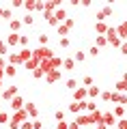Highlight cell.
Returning <instances> with one entry per match:
<instances>
[{
    "label": "cell",
    "instance_id": "6da1fadb",
    "mask_svg": "<svg viewBox=\"0 0 127 129\" xmlns=\"http://www.w3.org/2000/svg\"><path fill=\"white\" fill-rule=\"evenodd\" d=\"M106 37H108V43H110V45H118V43H121V39H118V35H116V28H108Z\"/></svg>",
    "mask_w": 127,
    "mask_h": 129
},
{
    "label": "cell",
    "instance_id": "7a4b0ae2",
    "mask_svg": "<svg viewBox=\"0 0 127 129\" xmlns=\"http://www.w3.org/2000/svg\"><path fill=\"white\" fill-rule=\"evenodd\" d=\"M69 110H71L73 114H82V110H86V101H73V103H69Z\"/></svg>",
    "mask_w": 127,
    "mask_h": 129
},
{
    "label": "cell",
    "instance_id": "3957f363",
    "mask_svg": "<svg viewBox=\"0 0 127 129\" xmlns=\"http://www.w3.org/2000/svg\"><path fill=\"white\" fill-rule=\"evenodd\" d=\"M75 125H78V127H82V125H93L91 114H78L75 116Z\"/></svg>",
    "mask_w": 127,
    "mask_h": 129
},
{
    "label": "cell",
    "instance_id": "277c9868",
    "mask_svg": "<svg viewBox=\"0 0 127 129\" xmlns=\"http://www.w3.org/2000/svg\"><path fill=\"white\" fill-rule=\"evenodd\" d=\"M86 95H88L86 88H75V90H73V101H82Z\"/></svg>",
    "mask_w": 127,
    "mask_h": 129
},
{
    "label": "cell",
    "instance_id": "5b68a950",
    "mask_svg": "<svg viewBox=\"0 0 127 129\" xmlns=\"http://www.w3.org/2000/svg\"><path fill=\"white\" fill-rule=\"evenodd\" d=\"M114 118H116V116H114V112H106V114H104V125H106V127L114 125V123H116Z\"/></svg>",
    "mask_w": 127,
    "mask_h": 129
},
{
    "label": "cell",
    "instance_id": "8992f818",
    "mask_svg": "<svg viewBox=\"0 0 127 129\" xmlns=\"http://www.w3.org/2000/svg\"><path fill=\"white\" fill-rule=\"evenodd\" d=\"M11 108H13V110H22L24 108V101H22V97H13V99H11Z\"/></svg>",
    "mask_w": 127,
    "mask_h": 129
},
{
    "label": "cell",
    "instance_id": "52a82bcc",
    "mask_svg": "<svg viewBox=\"0 0 127 129\" xmlns=\"http://www.w3.org/2000/svg\"><path fill=\"white\" fill-rule=\"evenodd\" d=\"M19 39L22 37H19L17 32H11L9 37H7V45H15V43H19Z\"/></svg>",
    "mask_w": 127,
    "mask_h": 129
},
{
    "label": "cell",
    "instance_id": "ba28073f",
    "mask_svg": "<svg viewBox=\"0 0 127 129\" xmlns=\"http://www.w3.org/2000/svg\"><path fill=\"white\" fill-rule=\"evenodd\" d=\"M116 35H118V39H121V37L127 39V24H125V22H123L121 26H116Z\"/></svg>",
    "mask_w": 127,
    "mask_h": 129
},
{
    "label": "cell",
    "instance_id": "9c48e42d",
    "mask_svg": "<svg viewBox=\"0 0 127 129\" xmlns=\"http://www.w3.org/2000/svg\"><path fill=\"white\" fill-rule=\"evenodd\" d=\"M116 92H127V78H123L121 82H116Z\"/></svg>",
    "mask_w": 127,
    "mask_h": 129
},
{
    "label": "cell",
    "instance_id": "30bf717a",
    "mask_svg": "<svg viewBox=\"0 0 127 129\" xmlns=\"http://www.w3.org/2000/svg\"><path fill=\"white\" fill-rule=\"evenodd\" d=\"M95 43H97V47H104V45H108V37H106V35H97Z\"/></svg>",
    "mask_w": 127,
    "mask_h": 129
},
{
    "label": "cell",
    "instance_id": "8fae6325",
    "mask_svg": "<svg viewBox=\"0 0 127 129\" xmlns=\"http://www.w3.org/2000/svg\"><path fill=\"white\" fill-rule=\"evenodd\" d=\"M54 17H56V22H65V19H67V17H69V15H67V13H65V11H63V9H56V13H54Z\"/></svg>",
    "mask_w": 127,
    "mask_h": 129
},
{
    "label": "cell",
    "instance_id": "7c38bea8",
    "mask_svg": "<svg viewBox=\"0 0 127 129\" xmlns=\"http://www.w3.org/2000/svg\"><path fill=\"white\" fill-rule=\"evenodd\" d=\"M95 30H97V35H106V32H108V26H106L104 22H97L95 24Z\"/></svg>",
    "mask_w": 127,
    "mask_h": 129
},
{
    "label": "cell",
    "instance_id": "4fadbf2b",
    "mask_svg": "<svg viewBox=\"0 0 127 129\" xmlns=\"http://www.w3.org/2000/svg\"><path fill=\"white\" fill-rule=\"evenodd\" d=\"M15 92H17V88H15V86H9L5 92H2V97H5V99H11V97H15Z\"/></svg>",
    "mask_w": 127,
    "mask_h": 129
},
{
    "label": "cell",
    "instance_id": "5bb4252c",
    "mask_svg": "<svg viewBox=\"0 0 127 129\" xmlns=\"http://www.w3.org/2000/svg\"><path fill=\"white\" fill-rule=\"evenodd\" d=\"M45 78H47V82H50V84H52V82H56V80H58V78H60V71H58V69H56V71H52V73H47V75H45Z\"/></svg>",
    "mask_w": 127,
    "mask_h": 129
},
{
    "label": "cell",
    "instance_id": "9a60e30c",
    "mask_svg": "<svg viewBox=\"0 0 127 129\" xmlns=\"http://www.w3.org/2000/svg\"><path fill=\"white\" fill-rule=\"evenodd\" d=\"M9 62H11V64H22L24 60H22V56H19V54H11V56H9Z\"/></svg>",
    "mask_w": 127,
    "mask_h": 129
},
{
    "label": "cell",
    "instance_id": "2e32d148",
    "mask_svg": "<svg viewBox=\"0 0 127 129\" xmlns=\"http://www.w3.org/2000/svg\"><path fill=\"white\" fill-rule=\"evenodd\" d=\"M73 64H75V60H73V58H67V60L63 62V67H65V71H73Z\"/></svg>",
    "mask_w": 127,
    "mask_h": 129
},
{
    "label": "cell",
    "instance_id": "e0dca14e",
    "mask_svg": "<svg viewBox=\"0 0 127 129\" xmlns=\"http://www.w3.org/2000/svg\"><path fill=\"white\" fill-rule=\"evenodd\" d=\"M9 28H11V30H19V28H22V22H19V19H11Z\"/></svg>",
    "mask_w": 127,
    "mask_h": 129
},
{
    "label": "cell",
    "instance_id": "ac0fdd59",
    "mask_svg": "<svg viewBox=\"0 0 127 129\" xmlns=\"http://www.w3.org/2000/svg\"><path fill=\"white\" fill-rule=\"evenodd\" d=\"M125 112H127L125 106H116V108H114V116H123Z\"/></svg>",
    "mask_w": 127,
    "mask_h": 129
},
{
    "label": "cell",
    "instance_id": "d6986e66",
    "mask_svg": "<svg viewBox=\"0 0 127 129\" xmlns=\"http://www.w3.org/2000/svg\"><path fill=\"white\" fill-rule=\"evenodd\" d=\"M24 110H26V112H28V114H30V116H37V108L32 106V103H28V106L24 108Z\"/></svg>",
    "mask_w": 127,
    "mask_h": 129
},
{
    "label": "cell",
    "instance_id": "ffe728a7",
    "mask_svg": "<svg viewBox=\"0 0 127 129\" xmlns=\"http://www.w3.org/2000/svg\"><path fill=\"white\" fill-rule=\"evenodd\" d=\"M65 86H67L69 90H75V88H78V82H75V80H67V84H65Z\"/></svg>",
    "mask_w": 127,
    "mask_h": 129
},
{
    "label": "cell",
    "instance_id": "44dd1931",
    "mask_svg": "<svg viewBox=\"0 0 127 129\" xmlns=\"http://www.w3.org/2000/svg\"><path fill=\"white\" fill-rule=\"evenodd\" d=\"M58 35H63V37H67V35H69V28L65 26V24H60V26H58Z\"/></svg>",
    "mask_w": 127,
    "mask_h": 129
},
{
    "label": "cell",
    "instance_id": "7402d4cb",
    "mask_svg": "<svg viewBox=\"0 0 127 129\" xmlns=\"http://www.w3.org/2000/svg\"><path fill=\"white\" fill-rule=\"evenodd\" d=\"M5 75H9V78H13V75H15V67H13V64H9V67L5 69Z\"/></svg>",
    "mask_w": 127,
    "mask_h": 129
},
{
    "label": "cell",
    "instance_id": "603a6c76",
    "mask_svg": "<svg viewBox=\"0 0 127 129\" xmlns=\"http://www.w3.org/2000/svg\"><path fill=\"white\" fill-rule=\"evenodd\" d=\"M52 64H54V69H58L60 64H63V60H60L58 56H54V58H52Z\"/></svg>",
    "mask_w": 127,
    "mask_h": 129
},
{
    "label": "cell",
    "instance_id": "cb8c5ba5",
    "mask_svg": "<svg viewBox=\"0 0 127 129\" xmlns=\"http://www.w3.org/2000/svg\"><path fill=\"white\" fill-rule=\"evenodd\" d=\"M84 58H86V54H84V52H75V56H73V60H84Z\"/></svg>",
    "mask_w": 127,
    "mask_h": 129
},
{
    "label": "cell",
    "instance_id": "d4e9b609",
    "mask_svg": "<svg viewBox=\"0 0 127 129\" xmlns=\"http://www.w3.org/2000/svg\"><path fill=\"white\" fill-rule=\"evenodd\" d=\"M65 26H67L69 30H71V28L75 26V22H73V17H67V19H65Z\"/></svg>",
    "mask_w": 127,
    "mask_h": 129
},
{
    "label": "cell",
    "instance_id": "484cf974",
    "mask_svg": "<svg viewBox=\"0 0 127 129\" xmlns=\"http://www.w3.org/2000/svg\"><path fill=\"white\" fill-rule=\"evenodd\" d=\"M0 123H11V120H9V114H7V112H0Z\"/></svg>",
    "mask_w": 127,
    "mask_h": 129
},
{
    "label": "cell",
    "instance_id": "4316f807",
    "mask_svg": "<svg viewBox=\"0 0 127 129\" xmlns=\"http://www.w3.org/2000/svg\"><path fill=\"white\" fill-rule=\"evenodd\" d=\"M95 108H97V106H95V103H93V101H86V110L91 112V114H93V112H97Z\"/></svg>",
    "mask_w": 127,
    "mask_h": 129
},
{
    "label": "cell",
    "instance_id": "83f0119b",
    "mask_svg": "<svg viewBox=\"0 0 127 129\" xmlns=\"http://www.w3.org/2000/svg\"><path fill=\"white\" fill-rule=\"evenodd\" d=\"M116 129H127V120H125V118H121V120L116 123Z\"/></svg>",
    "mask_w": 127,
    "mask_h": 129
},
{
    "label": "cell",
    "instance_id": "f1b7e54d",
    "mask_svg": "<svg viewBox=\"0 0 127 129\" xmlns=\"http://www.w3.org/2000/svg\"><path fill=\"white\" fill-rule=\"evenodd\" d=\"M101 13H104V17H106V15H112V7H104V9H101Z\"/></svg>",
    "mask_w": 127,
    "mask_h": 129
},
{
    "label": "cell",
    "instance_id": "f546056e",
    "mask_svg": "<svg viewBox=\"0 0 127 129\" xmlns=\"http://www.w3.org/2000/svg\"><path fill=\"white\" fill-rule=\"evenodd\" d=\"M88 54H91V56H99V47H97V45H93L91 50H88Z\"/></svg>",
    "mask_w": 127,
    "mask_h": 129
},
{
    "label": "cell",
    "instance_id": "4dcf8cb0",
    "mask_svg": "<svg viewBox=\"0 0 127 129\" xmlns=\"http://www.w3.org/2000/svg\"><path fill=\"white\" fill-rule=\"evenodd\" d=\"M88 95H91V97H95V95H99V88H97V86H93V88H88Z\"/></svg>",
    "mask_w": 127,
    "mask_h": 129
},
{
    "label": "cell",
    "instance_id": "1f68e13d",
    "mask_svg": "<svg viewBox=\"0 0 127 129\" xmlns=\"http://www.w3.org/2000/svg\"><path fill=\"white\" fill-rule=\"evenodd\" d=\"M32 22H35V19H32V15H26V17L22 19V24H30V26H32Z\"/></svg>",
    "mask_w": 127,
    "mask_h": 129
},
{
    "label": "cell",
    "instance_id": "d6a6232c",
    "mask_svg": "<svg viewBox=\"0 0 127 129\" xmlns=\"http://www.w3.org/2000/svg\"><path fill=\"white\" fill-rule=\"evenodd\" d=\"M60 47H69V39L67 37H60Z\"/></svg>",
    "mask_w": 127,
    "mask_h": 129
},
{
    "label": "cell",
    "instance_id": "836d02e7",
    "mask_svg": "<svg viewBox=\"0 0 127 129\" xmlns=\"http://www.w3.org/2000/svg\"><path fill=\"white\" fill-rule=\"evenodd\" d=\"M54 116H56V120H58V123H60V120H63V118H65V112H63V110H58V112H56V114H54Z\"/></svg>",
    "mask_w": 127,
    "mask_h": 129
},
{
    "label": "cell",
    "instance_id": "e575fe53",
    "mask_svg": "<svg viewBox=\"0 0 127 129\" xmlns=\"http://www.w3.org/2000/svg\"><path fill=\"white\" fill-rule=\"evenodd\" d=\"M56 129H69V125L65 120H60V123H56Z\"/></svg>",
    "mask_w": 127,
    "mask_h": 129
},
{
    "label": "cell",
    "instance_id": "d590c367",
    "mask_svg": "<svg viewBox=\"0 0 127 129\" xmlns=\"http://www.w3.org/2000/svg\"><path fill=\"white\" fill-rule=\"evenodd\" d=\"M0 54H7V41H0Z\"/></svg>",
    "mask_w": 127,
    "mask_h": 129
},
{
    "label": "cell",
    "instance_id": "8d00e7d4",
    "mask_svg": "<svg viewBox=\"0 0 127 129\" xmlns=\"http://www.w3.org/2000/svg\"><path fill=\"white\" fill-rule=\"evenodd\" d=\"M32 127L35 129H43V123H41V120H32Z\"/></svg>",
    "mask_w": 127,
    "mask_h": 129
},
{
    "label": "cell",
    "instance_id": "74e56055",
    "mask_svg": "<svg viewBox=\"0 0 127 129\" xmlns=\"http://www.w3.org/2000/svg\"><path fill=\"white\" fill-rule=\"evenodd\" d=\"M22 129H35V127H32L30 120H26V123H22Z\"/></svg>",
    "mask_w": 127,
    "mask_h": 129
},
{
    "label": "cell",
    "instance_id": "f35d334b",
    "mask_svg": "<svg viewBox=\"0 0 127 129\" xmlns=\"http://www.w3.org/2000/svg\"><path fill=\"white\" fill-rule=\"evenodd\" d=\"M39 43H41V45H45V43H47V35H41V37H39Z\"/></svg>",
    "mask_w": 127,
    "mask_h": 129
},
{
    "label": "cell",
    "instance_id": "ab89813d",
    "mask_svg": "<svg viewBox=\"0 0 127 129\" xmlns=\"http://www.w3.org/2000/svg\"><path fill=\"white\" fill-rule=\"evenodd\" d=\"M19 43H22V45H26V43H28V37H26V35H22V39H19Z\"/></svg>",
    "mask_w": 127,
    "mask_h": 129
},
{
    "label": "cell",
    "instance_id": "60d3db41",
    "mask_svg": "<svg viewBox=\"0 0 127 129\" xmlns=\"http://www.w3.org/2000/svg\"><path fill=\"white\" fill-rule=\"evenodd\" d=\"M121 54H127V43L123 45V52H121Z\"/></svg>",
    "mask_w": 127,
    "mask_h": 129
},
{
    "label": "cell",
    "instance_id": "b9f144b4",
    "mask_svg": "<svg viewBox=\"0 0 127 129\" xmlns=\"http://www.w3.org/2000/svg\"><path fill=\"white\" fill-rule=\"evenodd\" d=\"M69 129H80V127H78V125L73 123V125H69Z\"/></svg>",
    "mask_w": 127,
    "mask_h": 129
},
{
    "label": "cell",
    "instance_id": "7bdbcfd3",
    "mask_svg": "<svg viewBox=\"0 0 127 129\" xmlns=\"http://www.w3.org/2000/svg\"><path fill=\"white\" fill-rule=\"evenodd\" d=\"M125 108H127V103H125Z\"/></svg>",
    "mask_w": 127,
    "mask_h": 129
},
{
    "label": "cell",
    "instance_id": "ee69618b",
    "mask_svg": "<svg viewBox=\"0 0 127 129\" xmlns=\"http://www.w3.org/2000/svg\"><path fill=\"white\" fill-rule=\"evenodd\" d=\"M125 24H127V19H125Z\"/></svg>",
    "mask_w": 127,
    "mask_h": 129
}]
</instances>
